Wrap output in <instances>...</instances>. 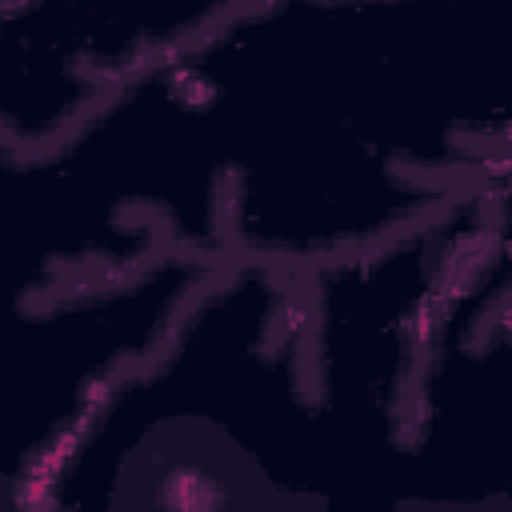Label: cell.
<instances>
[{"label": "cell", "instance_id": "obj_1", "mask_svg": "<svg viewBox=\"0 0 512 512\" xmlns=\"http://www.w3.org/2000/svg\"><path fill=\"white\" fill-rule=\"evenodd\" d=\"M124 96L180 248L304 272L512 176V0H248Z\"/></svg>", "mask_w": 512, "mask_h": 512}, {"label": "cell", "instance_id": "obj_2", "mask_svg": "<svg viewBox=\"0 0 512 512\" xmlns=\"http://www.w3.org/2000/svg\"><path fill=\"white\" fill-rule=\"evenodd\" d=\"M220 264L192 252H160L116 272H88L16 296L4 460V484L16 500L36 504L104 400L168 340Z\"/></svg>", "mask_w": 512, "mask_h": 512}, {"label": "cell", "instance_id": "obj_3", "mask_svg": "<svg viewBox=\"0 0 512 512\" xmlns=\"http://www.w3.org/2000/svg\"><path fill=\"white\" fill-rule=\"evenodd\" d=\"M248 0H4V156H28Z\"/></svg>", "mask_w": 512, "mask_h": 512}]
</instances>
